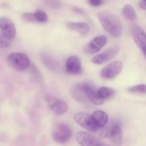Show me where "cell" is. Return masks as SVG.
I'll return each instance as SVG.
<instances>
[{"label": "cell", "mask_w": 146, "mask_h": 146, "mask_svg": "<svg viewBox=\"0 0 146 146\" xmlns=\"http://www.w3.org/2000/svg\"><path fill=\"white\" fill-rule=\"evenodd\" d=\"M98 19L104 29L110 35L114 37L121 35L123 27L117 16L107 11H102L98 14Z\"/></svg>", "instance_id": "6da1fadb"}, {"label": "cell", "mask_w": 146, "mask_h": 146, "mask_svg": "<svg viewBox=\"0 0 146 146\" xmlns=\"http://www.w3.org/2000/svg\"><path fill=\"white\" fill-rule=\"evenodd\" d=\"M7 62L10 66L19 71H24L30 66V60L25 54L13 52L7 56Z\"/></svg>", "instance_id": "7a4b0ae2"}, {"label": "cell", "mask_w": 146, "mask_h": 146, "mask_svg": "<svg viewBox=\"0 0 146 146\" xmlns=\"http://www.w3.org/2000/svg\"><path fill=\"white\" fill-rule=\"evenodd\" d=\"M52 137L59 143H67L72 138L71 128L64 123H57L52 130Z\"/></svg>", "instance_id": "3957f363"}, {"label": "cell", "mask_w": 146, "mask_h": 146, "mask_svg": "<svg viewBox=\"0 0 146 146\" xmlns=\"http://www.w3.org/2000/svg\"><path fill=\"white\" fill-rule=\"evenodd\" d=\"M74 119L77 124L90 132L96 133L100 129V127L93 121L91 115L85 113H76L74 115Z\"/></svg>", "instance_id": "277c9868"}, {"label": "cell", "mask_w": 146, "mask_h": 146, "mask_svg": "<svg viewBox=\"0 0 146 146\" xmlns=\"http://www.w3.org/2000/svg\"><path fill=\"white\" fill-rule=\"evenodd\" d=\"M130 33L133 40L140 48L146 58V34L140 27L133 24L130 27Z\"/></svg>", "instance_id": "5b68a950"}, {"label": "cell", "mask_w": 146, "mask_h": 146, "mask_svg": "<svg viewBox=\"0 0 146 146\" xmlns=\"http://www.w3.org/2000/svg\"><path fill=\"white\" fill-rule=\"evenodd\" d=\"M123 64L120 61H115L106 66L101 71V76L104 79H112L115 78L121 73Z\"/></svg>", "instance_id": "8992f818"}, {"label": "cell", "mask_w": 146, "mask_h": 146, "mask_svg": "<svg viewBox=\"0 0 146 146\" xmlns=\"http://www.w3.org/2000/svg\"><path fill=\"white\" fill-rule=\"evenodd\" d=\"M40 58L43 64L55 72H61L62 71V65L58 59L51 54L43 51L40 54Z\"/></svg>", "instance_id": "52a82bcc"}, {"label": "cell", "mask_w": 146, "mask_h": 146, "mask_svg": "<svg viewBox=\"0 0 146 146\" xmlns=\"http://www.w3.org/2000/svg\"><path fill=\"white\" fill-rule=\"evenodd\" d=\"M0 31L6 38L12 40L15 37L17 30L11 19L2 17L0 18Z\"/></svg>", "instance_id": "ba28073f"}, {"label": "cell", "mask_w": 146, "mask_h": 146, "mask_svg": "<svg viewBox=\"0 0 146 146\" xmlns=\"http://www.w3.org/2000/svg\"><path fill=\"white\" fill-rule=\"evenodd\" d=\"M82 86L87 98L92 104L98 106L103 104L104 100L99 96L97 91H96L95 86L90 81H84L82 82Z\"/></svg>", "instance_id": "9c48e42d"}, {"label": "cell", "mask_w": 146, "mask_h": 146, "mask_svg": "<svg viewBox=\"0 0 146 146\" xmlns=\"http://www.w3.org/2000/svg\"><path fill=\"white\" fill-rule=\"evenodd\" d=\"M107 43V37L105 36H98L90 41L85 46L84 51L89 54H94L98 52Z\"/></svg>", "instance_id": "30bf717a"}, {"label": "cell", "mask_w": 146, "mask_h": 146, "mask_svg": "<svg viewBox=\"0 0 146 146\" xmlns=\"http://www.w3.org/2000/svg\"><path fill=\"white\" fill-rule=\"evenodd\" d=\"M118 52L119 47H112V48L106 50L105 51H104V52L102 53V54H97V55L94 56V57L92 58L91 61L93 64L100 65V64H104V63L111 60L112 58H113L116 55H117Z\"/></svg>", "instance_id": "8fae6325"}, {"label": "cell", "mask_w": 146, "mask_h": 146, "mask_svg": "<svg viewBox=\"0 0 146 146\" xmlns=\"http://www.w3.org/2000/svg\"><path fill=\"white\" fill-rule=\"evenodd\" d=\"M48 106L56 115H62L68 110V105L65 101L56 98H48L47 100Z\"/></svg>", "instance_id": "7c38bea8"}, {"label": "cell", "mask_w": 146, "mask_h": 146, "mask_svg": "<svg viewBox=\"0 0 146 146\" xmlns=\"http://www.w3.org/2000/svg\"><path fill=\"white\" fill-rule=\"evenodd\" d=\"M104 135L109 138L116 145H120L122 143V131L118 123H114L104 131Z\"/></svg>", "instance_id": "4fadbf2b"}, {"label": "cell", "mask_w": 146, "mask_h": 146, "mask_svg": "<svg viewBox=\"0 0 146 146\" xmlns=\"http://www.w3.org/2000/svg\"><path fill=\"white\" fill-rule=\"evenodd\" d=\"M65 69L70 74H79L82 72V64L80 58L74 55L69 57L66 62Z\"/></svg>", "instance_id": "5bb4252c"}, {"label": "cell", "mask_w": 146, "mask_h": 146, "mask_svg": "<svg viewBox=\"0 0 146 146\" xmlns=\"http://www.w3.org/2000/svg\"><path fill=\"white\" fill-rule=\"evenodd\" d=\"M76 140L81 146H97L100 142L88 133L79 131L76 134Z\"/></svg>", "instance_id": "9a60e30c"}, {"label": "cell", "mask_w": 146, "mask_h": 146, "mask_svg": "<svg viewBox=\"0 0 146 146\" xmlns=\"http://www.w3.org/2000/svg\"><path fill=\"white\" fill-rule=\"evenodd\" d=\"M70 94L72 97L79 102H85L87 99V95L83 88L82 83L76 84L73 86L70 91Z\"/></svg>", "instance_id": "2e32d148"}, {"label": "cell", "mask_w": 146, "mask_h": 146, "mask_svg": "<svg viewBox=\"0 0 146 146\" xmlns=\"http://www.w3.org/2000/svg\"><path fill=\"white\" fill-rule=\"evenodd\" d=\"M93 121L100 128H104L108 123V116L105 112L100 110H97L93 112L91 115Z\"/></svg>", "instance_id": "e0dca14e"}, {"label": "cell", "mask_w": 146, "mask_h": 146, "mask_svg": "<svg viewBox=\"0 0 146 146\" xmlns=\"http://www.w3.org/2000/svg\"><path fill=\"white\" fill-rule=\"evenodd\" d=\"M67 27L82 35H85L90 31V27L84 22H70L67 24Z\"/></svg>", "instance_id": "ac0fdd59"}, {"label": "cell", "mask_w": 146, "mask_h": 146, "mask_svg": "<svg viewBox=\"0 0 146 146\" xmlns=\"http://www.w3.org/2000/svg\"><path fill=\"white\" fill-rule=\"evenodd\" d=\"M123 15L129 21H135L136 19V13L134 8L130 4H126L123 9Z\"/></svg>", "instance_id": "d6986e66"}, {"label": "cell", "mask_w": 146, "mask_h": 146, "mask_svg": "<svg viewBox=\"0 0 146 146\" xmlns=\"http://www.w3.org/2000/svg\"><path fill=\"white\" fill-rule=\"evenodd\" d=\"M97 94L100 98L104 100L113 96L115 94V91L109 87H102L97 90Z\"/></svg>", "instance_id": "ffe728a7"}, {"label": "cell", "mask_w": 146, "mask_h": 146, "mask_svg": "<svg viewBox=\"0 0 146 146\" xmlns=\"http://www.w3.org/2000/svg\"><path fill=\"white\" fill-rule=\"evenodd\" d=\"M127 91L134 94H146V85L145 84H138L127 88Z\"/></svg>", "instance_id": "44dd1931"}, {"label": "cell", "mask_w": 146, "mask_h": 146, "mask_svg": "<svg viewBox=\"0 0 146 146\" xmlns=\"http://www.w3.org/2000/svg\"><path fill=\"white\" fill-rule=\"evenodd\" d=\"M34 14L37 19V22L46 23L48 21V17H47V14L42 10H37Z\"/></svg>", "instance_id": "7402d4cb"}, {"label": "cell", "mask_w": 146, "mask_h": 146, "mask_svg": "<svg viewBox=\"0 0 146 146\" xmlns=\"http://www.w3.org/2000/svg\"><path fill=\"white\" fill-rule=\"evenodd\" d=\"M44 3L48 7L54 9H57L61 7V2L60 0H43Z\"/></svg>", "instance_id": "603a6c76"}, {"label": "cell", "mask_w": 146, "mask_h": 146, "mask_svg": "<svg viewBox=\"0 0 146 146\" xmlns=\"http://www.w3.org/2000/svg\"><path fill=\"white\" fill-rule=\"evenodd\" d=\"M11 41L9 38H6L1 32H0V48H7V47L9 46L11 44Z\"/></svg>", "instance_id": "cb8c5ba5"}, {"label": "cell", "mask_w": 146, "mask_h": 146, "mask_svg": "<svg viewBox=\"0 0 146 146\" xmlns=\"http://www.w3.org/2000/svg\"><path fill=\"white\" fill-rule=\"evenodd\" d=\"M22 19L29 22H37L34 13H24L22 14Z\"/></svg>", "instance_id": "d4e9b609"}, {"label": "cell", "mask_w": 146, "mask_h": 146, "mask_svg": "<svg viewBox=\"0 0 146 146\" xmlns=\"http://www.w3.org/2000/svg\"><path fill=\"white\" fill-rule=\"evenodd\" d=\"M89 2L94 7H98L102 4V0H89Z\"/></svg>", "instance_id": "484cf974"}, {"label": "cell", "mask_w": 146, "mask_h": 146, "mask_svg": "<svg viewBox=\"0 0 146 146\" xmlns=\"http://www.w3.org/2000/svg\"><path fill=\"white\" fill-rule=\"evenodd\" d=\"M139 6L141 9L146 10V1L145 0H140V3H139Z\"/></svg>", "instance_id": "4316f807"}, {"label": "cell", "mask_w": 146, "mask_h": 146, "mask_svg": "<svg viewBox=\"0 0 146 146\" xmlns=\"http://www.w3.org/2000/svg\"><path fill=\"white\" fill-rule=\"evenodd\" d=\"M97 146H110V145H104V144H102L101 143H100V144H99Z\"/></svg>", "instance_id": "83f0119b"}, {"label": "cell", "mask_w": 146, "mask_h": 146, "mask_svg": "<svg viewBox=\"0 0 146 146\" xmlns=\"http://www.w3.org/2000/svg\"><path fill=\"white\" fill-rule=\"evenodd\" d=\"M145 1H146V0H145Z\"/></svg>", "instance_id": "f1b7e54d"}]
</instances>
